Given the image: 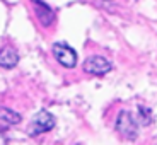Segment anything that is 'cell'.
I'll return each mask as SVG.
<instances>
[{
    "instance_id": "cell-1",
    "label": "cell",
    "mask_w": 157,
    "mask_h": 145,
    "mask_svg": "<svg viewBox=\"0 0 157 145\" xmlns=\"http://www.w3.org/2000/svg\"><path fill=\"white\" fill-rule=\"evenodd\" d=\"M55 128V116L48 111H39L34 114L31 125H29V135L36 137V135L46 133Z\"/></svg>"
},
{
    "instance_id": "cell-2",
    "label": "cell",
    "mask_w": 157,
    "mask_h": 145,
    "mask_svg": "<svg viewBox=\"0 0 157 145\" xmlns=\"http://www.w3.org/2000/svg\"><path fill=\"white\" fill-rule=\"evenodd\" d=\"M53 55H55L56 62L65 68H74L77 65V51L63 41L53 44Z\"/></svg>"
},
{
    "instance_id": "cell-3",
    "label": "cell",
    "mask_w": 157,
    "mask_h": 145,
    "mask_svg": "<svg viewBox=\"0 0 157 145\" xmlns=\"http://www.w3.org/2000/svg\"><path fill=\"white\" fill-rule=\"evenodd\" d=\"M111 68H113L111 62H108V60L101 55H92L84 62V70L90 75H96V77L106 75L108 72H111Z\"/></svg>"
},
{
    "instance_id": "cell-4",
    "label": "cell",
    "mask_w": 157,
    "mask_h": 145,
    "mask_svg": "<svg viewBox=\"0 0 157 145\" xmlns=\"http://www.w3.org/2000/svg\"><path fill=\"white\" fill-rule=\"evenodd\" d=\"M116 130L123 137H126L128 140H135L137 138V123L133 121V116L128 113V111H121L118 114V120H116Z\"/></svg>"
},
{
    "instance_id": "cell-5",
    "label": "cell",
    "mask_w": 157,
    "mask_h": 145,
    "mask_svg": "<svg viewBox=\"0 0 157 145\" xmlns=\"http://www.w3.org/2000/svg\"><path fill=\"white\" fill-rule=\"evenodd\" d=\"M33 7H34V12L38 16V21L41 22V26L44 28H50L51 24L55 22V12L50 5L44 2V0H31Z\"/></svg>"
},
{
    "instance_id": "cell-6",
    "label": "cell",
    "mask_w": 157,
    "mask_h": 145,
    "mask_svg": "<svg viewBox=\"0 0 157 145\" xmlns=\"http://www.w3.org/2000/svg\"><path fill=\"white\" fill-rule=\"evenodd\" d=\"M19 63V53L14 48L5 46L4 50L0 51V67L2 68H14Z\"/></svg>"
},
{
    "instance_id": "cell-7",
    "label": "cell",
    "mask_w": 157,
    "mask_h": 145,
    "mask_svg": "<svg viewBox=\"0 0 157 145\" xmlns=\"http://www.w3.org/2000/svg\"><path fill=\"white\" fill-rule=\"evenodd\" d=\"M0 120L5 121V123H9V125H19L21 120H22V116H21L19 113H16V111L9 109V108L0 106Z\"/></svg>"
},
{
    "instance_id": "cell-8",
    "label": "cell",
    "mask_w": 157,
    "mask_h": 145,
    "mask_svg": "<svg viewBox=\"0 0 157 145\" xmlns=\"http://www.w3.org/2000/svg\"><path fill=\"white\" fill-rule=\"evenodd\" d=\"M138 116H140L138 121H140L142 125H149L150 120H152V113H150V109H147V108H144V106L138 108Z\"/></svg>"
}]
</instances>
